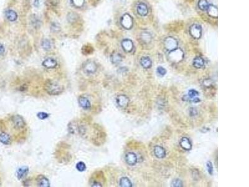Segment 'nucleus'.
I'll return each mask as SVG.
<instances>
[{"mask_svg":"<svg viewBox=\"0 0 249 187\" xmlns=\"http://www.w3.org/2000/svg\"><path fill=\"white\" fill-rule=\"evenodd\" d=\"M120 186L122 187H132V183L127 177H122L120 180Z\"/></svg>","mask_w":249,"mask_h":187,"instance_id":"nucleus-24","label":"nucleus"},{"mask_svg":"<svg viewBox=\"0 0 249 187\" xmlns=\"http://www.w3.org/2000/svg\"><path fill=\"white\" fill-rule=\"evenodd\" d=\"M37 117L41 120H44L49 117V114L45 112H39L37 114Z\"/></svg>","mask_w":249,"mask_h":187,"instance_id":"nucleus-33","label":"nucleus"},{"mask_svg":"<svg viewBox=\"0 0 249 187\" xmlns=\"http://www.w3.org/2000/svg\"><path fill=\"white\" fill-rule=\"evenodd\" d=\"M184 56V52L180 49L176 48L175 50L169 51V60L175 63L181 62L183 59Z\"/></svg>","mask_w":249,"mask_h":187,"instance_id":"nucleus-2","label":"nucleus"},{"mask_svg":"<svg viewBox=\"0 0 249 187\" xmlns=\"http://www.w3.org/2000/svg\"><path fill=\"white\" fill-rule=\"evenodd\" d=\"M171 186L173 187H181L183 186V182L179 179H174L171 182Z\"/></svg>","mask_w":249,"mask_h":187,"instance_id":"nucleus-29","label":"nucleus"},{"mask_svg":"<svg viewBox=\"0 0 249 187\" xmlns=\"http://www.w3.org/2000/svg\"><path fill=\"white\" fill-rule=\"evenodd\" d=\"M79 104L82 108L84 109H88L91 107V102L86 97L81 96L79 97Z\"/></svg>","mask_w":249,"mask_h":187,"instance_id":"nucleus-10","label":"nucleus"},{"mask_svg":"<svg viewBox=\"0 0 249 187\" xmlns=\"http://www.w3.org/2000/svg\"><path fill=\"white\" fill-rule=\"evenodd\" d=\"M92 186H102L101 184L98 183V182H97V181H94L93 183H92Z\"/></svg>","mask_w":249,"mask_h":187,"instance_id":"nucleus-37","label":"nucleus"},{"mask_svg":"<svg viewBox=\"0 0 249 187\" xmlns=\"http://www.w3.org/2000/svg\"><path fill=\"white\" fill-rule=\"evenodd\" d=\"M93 52V48L92 47H91V46H85L83 48H82V53H83L84 55H91L92 52Z\"/></svg>","mask_w":249,"mask_h":187,"instance_id":"nucleus-27","label":"nucleus"},{"mask_svg":"<svg viewBox=\"0 0 249 187\" xmlns=\"http://www.w3.org/2000/svg\"><path fill=\"white\" fill-rule=\"evenodd\" d=\"M13 126L17 130L23 129L26 126V123L23 118L19 115H14L11 118Z\"/></svg>","mask_w":249,"mask_h":187,"instance_id":"nucleus-4","label":"nucleus"},{"mask_svg":"<svg viewBox=\"0 0 249 187\" xmlns=\"http://www.w3.org/2000/svg\"><path fill=\"white\" fill-rule=\"evenodd\" d=\"M199 92L194 89H191L188 92V97L189 98H191V99H193V98L194 97H196L197 96H199Z\"/></svg>","mask_w":249,"mask_h":187,"instance_id":"nucleus-31","label":"nucleus"},{"mask_svg":"<svg viewBox=\"0 0 249 187\" xmlns=\"http://www.w3.org/2000/svg\"><path fill=\"white\" fill-rule=\"evenodd\" d=\"M178 41L172 37H169L164 41V47L169 51H173L176 49L178 47Z\"/></svg>","mask_w":249,"mask_h":187,"instance_id":"nucleus-5","label":"nucleus"},{"mask_svg":"<svg viewBox=\"0 0 249 187\" xmlns=\"http://www.w3.org/2000/svg\"><path fill=\"white\" fill-rule=\"evenodd\" d=\"M44 89L48 94L57 96L62 93L64 91V86L57 82L53 80H47L44 83Z\"/></svg>","mask_w":249,"mask_h":187,"instance_id":"nucleus-1","label":"nucleus"},{"mask_svg":"<svg viewBox=\"0 0 249 187\" xmlns=\"http://www.w3.org/2000/svg\"><path fill=\"white\" fill-rule=\"evenodd\" d=\"M122 46L124 51L131 52L133 48V43L130 39H124L122 42Z\"/></svg>","mask_w":249,"mask_h":187,"instance_id":"nucleus-15","label":"nucleus"},{"mask_svg":"<svg viewBox=\"0 0 249 187\" xmlns=\"http://www.w3.org/2000/svg\"><path fill=\"white\" fill-rule=\"evenodd\" d=\"M204 65V60L201 57H197L193 61V66L196 68H201Z\"/></svg>","mask_w":249,"mask_h":187,"instance_id":"nucleus-23","label":"nucleus"},{"mask_svg":"<svg viewBox=\"0 0 249 187\" xmlns=\"http://www.w3.org/2000/svg\"><path fill=\"white\" fill-rule=\"evenodd\" d=\"M125 161L129 165H134L137 163V157L133 152H128L125 155Z\"/></svg>","mask_w":249,"mask_h":187,"instance_id":"nucleus-9","label":"nucleus"},{"mask_svg":"<svg viewBox=\"0 0 249 187\" xmlns=\"http://www.w3.org/2000/svg\"><path fill=\"white\" fill-rule=\"evenodd\" d=\"M116 102L117 105L122 108L126 107L128 104L129 100L127 96L125 95H119L117 96L116 99Z\"/></svg>","mask_w":249,"mask_h":187,"instance_id":"nucleus-8","label":"nucleus"},{"mask_svg":"<svg viewBox=\"0 0 249 187\" xmlns=\"http://www.w3.org/2000/svg\"><path fill=\"white\" fill-rule=\"evenodd\" d=\"M207 168L209 174L210 175H212L213 173V165L211 162H208L207 163Z\"/></svg>","mask_w":249,"mask_h":187,"instance_id":"nucleus-34","label":"nucleus"},{"mask_svg":"<svg viewBox=\"0 0 249 187\" xmlns=\"http://www.w3.org/2000/svg\"><path fill=\"white\" fill-rule=\"evenodd\" d=\"M34 5L36 6H39V0H34Z\"/></svg>","mask_w":249,"mask_h":187,"instance_id":"nucleus-39","label":"nucleus"},{"mask_svg":"<svg viewBox=\"0 0 249 187\" xmlns=\"http://www.w3.org/2000/svg\"><path fill=\"white\" fill-rule=\"evenodd\" d=\"M198 5H199V8H200L201 10L206 11L209 6V4H208L207 0H199Z\"/></svg>","mask_w":249,"mask_h":187,"instance_id":"nucleus-26","label":"nucleus"},{"mask_svg":"<svg viewBox=\"0 0 249 187\" xmlns=\"http://www.w3.org/2000/svg\"><path fill=\"white\" fill-rule=\"evenodd\" d=\"M111 61L114 64H119L122 62V57L119 53L115 52L111 56Z\"/></svg>","mask_w":249,"mask_h":187,"instance_id":"nucleus-22","label":"nucleus"},{"mask_svg":"<svg viewBox=\"0 0 249 187\" xmlns=\"http://www.w3.org/2000/svg\"><path fill=\"white\" fill-rule=\"evenodd\" d=\"M137 12L139 15L144 16L148 13V8L144 3H139L137 6Z\"/></svg>","mask_w":249,"mask_h":187,"instance_id":"nucleus-17","label":"nucleus"},{"mask_svg":"<svg viewBox=\"0 0 249 187\" xmlns=\"http://www.w3.org/2000/svg\"><path fill=\"white\" fill-rule=\"evenodd\" d=\"M179 144L181 148L185 150H190L192 149V144L188 138L183 137L180 140Z\"/></svg>","mask_w":249,"mask_h":187,"instance_id":"nucleus-11","label":"nucleus"},{"mask_svg":"<svg viewBox=\"0 0 249 187\" xmlns=\"http://www.w3.org/2000/svg\"><path fill=\"white\" fill-rule=\"evenodd\" d=\"M29 172V168L26 166H22L19 168L16 171V176L19 180L24 178L25 176H26Z\"/></svg>","mask_w":249,"mask_h":187,"instance_id":"nucleus-13","label":"nucleus"},{"mask_svg":"<svg viewBox=\"0 0 249 187\" xmlns=\"http://www.w3.org/2000/svg\"><path fill=\"white\" fill-rule=\"evenodd\" d=\"M41 46L45 51H49V50H51L52 44L49 39H45L41 42Z\"/></svg>","mask_w":249,"mask_h":187,"instance_id":"nucleus-25","label":"nucleus"},{"mask_svg":"<svg viewBox=\"0 0 249 187\" xmlns=\"http://www.w3.org/2000/svg\"><path fill=\"white\" fill-rule=\"evenodd\" d=\"M73 3L76 4V6H82V3H83V0H72Z\"/></svg>","mask_w":249,"mask_h":187,"instance_id":"nucleus-35","label":"nucleus"},{"mask_svg":"<svg viewBox=\"0 0 249 187\" xmlns=\"http://www.w3.org/2000/svg\"><path fill=\"white\" fill-rule=\"evenodd\" d=\"M189 32H190L191 35L194 38L199 39L201 36L202 29L201 26L198 25V24H193V25L191 26Z\"/></svg>","mask_w":249,"mask_h":187,"instance_id":"nucleus-7","label":"nucleus"},{"mask_svg":"<svg viewBox=\"0 0 249 187\" xmlns=\"http://www.w3.org/2000/svg\"><path fill=\"white\" fill-rule=\"evenodd\" d=\"M83 70L87 74H93L97 70V65L94 61H87L83 64Z\"/></svg>","mask_w":249,"mask_h":187,"instance_id":"nucleus-3","label":"nucleus"},{"mask_svg":"<svg viewBox=\"0 0 249 187\" xmlns=\"http://www.w3.org/2000/svg\"><path fill=\"white\" fill-rule=\"evenodd\" d=\"M140 63H141V65L142 66V67H144V68H145V69H148L149 67H151V64H152L151 61L148 57H141V60H140Z\"/></svg>","mask_w":249,"mask_h":187,"instance_id":"nucleus-21","label":"nucleus"},{"mask_svg":"<svg viewBox=\"0 0 249 187\" xmlns=\"http://www.w3.org/2000/svg\"><path fill=\"white\" fill-rule=\"evenodd\" d=\"M5 16L9 21H15L18 19V14L16 12L12 10V9H8L5 13Z\"/></svg>","mask_w":249,"mask_h":187,"instance_id":"nucleus-18","label":"nucleus"},{"mask_svg":"<svg viewBox=\"0 0 249 187\" xmlns=\"http://www.w3.org/2000/svg\"><path fill=\"white\" fill-rule=\"evenodd\" d=\"M191 101L193 102H200V99H198V98L194 97V98H193V99H192Z\"/></svg>","mask_w":249,"mask_h":187,"instance_id":"nucleus-38","label":"nucleus"},{"mask_svg":"<svg viewBox=\"0 0 249 187\" xmlns=\"http://www.w3.org/2000/svg\"><path fill=\"white\" fill-rule=\"evenodd\" d=\"M4 51H5L4 47L3 46V45L2 44L0 43V56L3 55V54H4Z\"/></svg>","mask_w":249,"mask_h":187,"instance_id":"nucleus-36","label":"nucleus"},{"mask_svg":"<svg viewBox=\"0 0 249 187\" xmlns=\"http://www.w3.org/2000/svg\"><path fill=\"white\" fill-rule=\"evenodd\" d=\"M157 72L161 76H164L166 74V70L164 67L159 66L157 68Z\"/></svg>","mask_w":249,"mask_h":187,"instance_id":"nucleus-32","label":"nucleus"},{"mask_svg":"<svg viewBox=\"0 0 249 187\" xmlns=\"http://www.w3.org/2000/svg\"><path fill=\"white\" fill-rule=\"evenodd\" d=\"M154 153L158 159H163L166 156V152L162 147L156 146L154 148Z\"/></svg>","mask_w":249,"mask_h":187,"instance_id":"nucleus-14","label":"nucleus"},{"mask_svg":"<svg viewBox=\"0 0 249 187\" xmlns=\"http://www.w3.org/2000/svg\"><path fill=\"white\" fill-rule=\"evenodd\" d=\"M76 169L79 171H83L86 169V165L83 163V162H79V163H77L76 165Z\"/></svg>","mask_w":249,"mask_h":187,"instance_id":"nucleus-30","label":"nucleus"},{"mask_svg":"<svg viewBox=\"0 0 249 187\" xmlns=\"http://www.w3.org/2000/svg\"><path fill=\"white\" fill-rule=\"evenodd\" d=\"M121 24L122 26L125 29H130L133 26V19L129 14H124L121 19Z\"/></svg>","mask_w":249,"mask_h":187,"instance_id":"nucleus-6","label":"nucleus"},{"mask_svg":"<svg viewBox=\"0 0 249 187\" xmlns=\"http://www.w3.org/2000/svg\"><path fill=\"white\" fill-rule=\"evenodd\" d=\"M37 186H42V187H47L49 186L50 183L48 179L46 178V176L43 175H39L37 176Z\"/></svg>","mask_w":249,"mask_h":187,"instance_id":"nucleus-16","label":"nucleus"},{"mask_svg":"<svg viewBox=\"0 0 249 187\" xmlns=\"http://www.w3.org/2000/svg\"><path fill=\"white\" fill-rule=\"evenodd\" d=\"M141 39L144 42H149L151 39V36L150 35V34H149L148 33H146V32H144L141 34Z\"/></svg>","mask_w":249,"mask_h":187,"instance_id":"nucleus-28","label":"nucleus"},{"mask_svg":"<svg viewBox=\"0 0 249 187\" xmlns=\"http://www.w3.org/2000/svg\"><path fill=\"white\" fill-rule=\"evenodd\" d=\"M207 11L208 12L209 15L210 16L213 17V18H217V17L218 11H217V8L216 6L211 4V5L209 6V7L207 9Z\"/></svg>","mask_w":249,"mask_h":187,"instance_id":"nucleus-20","label":"nucleus"},{"mask_svg":"<svg viewBox=\"0 0 249 187\" xmlns=\"http://www.w3.org/2000/svg\"><path fill=\"white\" fill-rule=\"evenodd\" d=\"M11 137L5 132L0 134V142L4 145H9L11 144Z\"/></svg>","mask_w":249,"mask_h":187,"instance_id":"nucleus-19","label":"nucleus"},{"mask_svg":"<svg viewBox=\"0 0 249 187\" xmlns=\"http://www.w3.org/2000/svg\"><path fill=\"white\" fill-rule=\"evenodd\" d=\"M42 64L46 68L53 69L57 66V62L52 58H48L42 62Z\"/></svg>","mask_w":249,"mask_h":187,"instance_id":"nucleus-12","label":"nucleus"}]
</instances>
